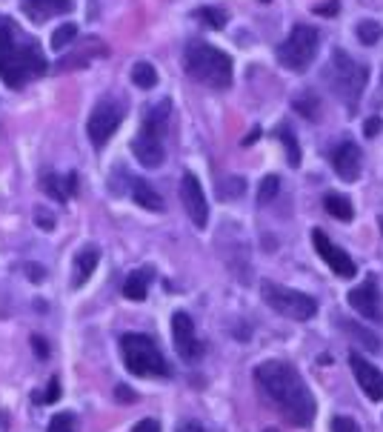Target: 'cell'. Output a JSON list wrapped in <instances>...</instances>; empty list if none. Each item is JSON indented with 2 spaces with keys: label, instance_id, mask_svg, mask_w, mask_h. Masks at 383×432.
Instances as JSON below:
<instances>
[{
  "label": "cell",
  "instance_id": "6da1fadb",
  "mask_svg": "<svg viewBox=\"0 0 383 432\" xmlns=\"http://www.w3.org/2000/svg\"><path fill=\"white\" fill-rule=\"evenodd\" d=\"M258 392L295 426H309L315 421L318 404L300 378V373L286 361H263L252 370Z\"/></svg>",
  "mask_w": 383,
  "mask_h": 432
},
{
  "label": "cell",
  "instance_id": "7a4b0ae2",
  "mask_svg": "<svg viewBox=\"0 0 383 432\" xmlns=\"http://www.w3.org/2000/svg\"><path fill=\"white\" fill-rule=\"evenodd\" d=\"M120 355H123V364H126V370L132 375H140V378L172 375V367L166 364L164 352L158 349V343L152 341L149 335L126 332L120 338Z\"/></svg>",
  "mask_w": 383,
  "mask_h": 432
},
{
  "label": "cell",
  "instance_id": "3957f363",
  "mask_svg": "<svg viewBox=\"0 0 383 432\" xmlns=\"http://www.w3.org/2000/svg\"><path fill=\"white\" fill-rule=\"evenodd\" d=\"M186 72L212 89H226L232 84V57L209 43H192L186 49Z\"/></svg>",
  "mask_w": 383,
  "mask_h": 432
},
{
  "label": "cell",
  "instance_id": "277c9868",
  "mask_svg": "<svg viewBox=\"0 0 383 432\" xmlns=\"http://www.w3.org/2000/svg\"><path fill=\"white\" fill-rule=\"evenodd\" d=\"M324 78H326V84L332 86V92L346 106H358L360 95H363V86L369 81V72H366L363 63L352 60L346 52H335L332 55V66H326Z\"/></svg>",
  "mask_w": 383,
  "mask_h": 432
},
{
  "label": "cell",
  "instance_id": "5b68a950",
  "mask_svg": "<svg viewBox=\"0 0 383 432\" xmlns=\"http://www.w3.org/2000/svg\"><path fill=\"white\" fill-rule=\"evenodd\" d=\"M261 298L266 301L269 309H275L278 315L292 318V321H309L318 312V301L312 295L297 292V290H292V286L272 283V280L261 283Z\"/></svg>",
  "mask_w": 383,
  "mask_h": 432
},
{
  "label": "cell",
  "instance_id": "8992f818",
  "mask_svg": "<svg viewBox=\"0 0 383 432\" xmlns=\"http://www.w3.org/2000/svg\"><path fill=\"white\" fill-rule=\"evenodd\" d=\"M29 46H18L15 43V32H12L9 21L0 23V78H4V84L12 86V89H21L32 78V72H29Z\"/></svg>",
  "mask_w": 383,
  "mask_h": 432
},
{
  "label": "cell",
  "instance_id": "52a82bcc",
  "mask_svg": "<svg viewBox=\"0 0 383 432\" xmlns=\"http://www.w3.org/2000/svg\"><path fill=\"white\" fill-rule=\"evenodd\" d=\"M318 46H321L318 29L300 23V26H295V29L289 32V38L278 46V60H280L286 69H292V72H303L306 66L315 60Z\"/></svg>",
  "mask_w": 383,
  "mask_h": 432
},
{
  "label": "cell",
  "instance_id": "ba28073f",
  "mask_svg": "<svg viewBox=\"0 0 383 432\" xmlns=\"http://www.w3.org/2000/svg\"><path fill=\"white\" fill-rule=\"evenodd\" d=\"M123 120V106L115 103V101H101L92 115H89V123H86V135H89V143L95 149L106 147V140L115 135V129L120 126Z\"/></svg>",
  "mask_w": 383,
  "mask_h": 432
},
{
  "label": "cell",
  "instance_id": "9c48e42d",
  "mask_svg": "<svg viewBox=\"0 0 383 432\" xmlns=\"http://www.w3.org/2000/svg\"><path fill=\"white\" fill-rule=\"evenodd\" d=\"M349 307L355 312H360L366 321L372 324H383V298H380V286L375 278H366L360 286H355V290L346 295Z\"/></svg>",
  "mask_w": 383,
  "mask_h": 432
},
{
  "label": "cell",
  "instance_id": "30bf717a",
  "mask_svg": "<svg viewBox=\"0 0 383 432\" xmlns=\"http://www.w3.org/2000/svg\"><path fill=\"white\" fill-rule=\"evenodd\" d=\"M312 244H315V249H318V255H321V261L338 275V278H355V272H358V266H355V261L338 246V244H332L329 241V235L326 232H321V229H315L312 232Z\"/></svg>",
  "mask_w": 383,
  "mask_h": 432
},
{
  "label": "cell",
  "instance_id": "8fae6325",
  "mask_svg": "<svg viewBox=\"0 0 383 432\" xmlns=\"http://www.w3.org/2000/svg\"><path fill=\"white\" fill-rule=\"evenodd\" d=\"M181 203L186 209V215L192 218V224L198 229H206L209 224V203H206V195H203V186L195 175H183L181 181Z\"/></svg>",
  "mask_w": 383,
  "mask_h": 432
},
{
  "label": "cell",
  "instance_id": "7c38bea8",
  "mask_svg": "<svg viewBox=\"0 0 383 432\" xmlns=\"http://www.w3.org/2000/svg\"><path fill=\"white\" fill-rule=\"evenodd\" d=\"M172 338H175V349L183 361H198L203 355V343L198 341V332H195V324L186 312H175L172 315Z\"/></svg>",
  "mask_w": 383,
  "mask_h": 432
},
{
  "label": "cell",
  "instance_id": "4fadbf2b",
  "mask_svg": "<svg viewBox=\"0 0 383 432\" xmlns=\"http://www.w3.org/2000/svg\"><path fill=\"white\" fill-rule=\"evenodd\" d=\"M132 152L135 158L146 166V169H158L166 158V149H164V135L152 132V129H140V135L132 140Z\"/></svg>",
  "mask_w": 383,
  "mask_h": 432
},
{
  "label": "cell",
  "instance_id": "5bb4252c",
  "mask_svg": "<svg viewBox=\"0 0 383 432\" xmlns=\"http://www.w3.org/2000/svg\"><path fill=\"white\" fill-rule=\"evenodd\" d=\"M349 367L358 378V387L363 390V395L369 401H383V373L377 367H372L363 355L349 352Z\"/></svg>",
  "mask_w": 383,
  "mask_h": 432
},
{
  "label": "cell",
  "instance_id": "9a60e30c",
  "mask_svg": "<svg viewBox=\"0 0 383 432\" xmlns=\"http://www.w3.org/2000/svg\"><path fill=\"white\" fill-rule=\"evenodd\" d=\"M360 149L352 140H343L341 147L332 152V166L343 181H358L360 178Z\"/></svg>",
  "mask_w": 383,
  "mask_h": 432
},
{
  "label": "cell",
  "instance_id": "2e32d148",
  "mask_svg": "<svg viewBox=\"0 0 383 432\" xmlns=\"http://www.w3.org/2000/svg\"><path fill=\"white\" fill-rule=\"evenodd\" d=\"M101 261V249L98 246H84L78 255H74V272H72V286H84L89 280V275L95 272Z\"/></svg>",
  "mask_w": 383,
  "mask_h": 432
},
{
  "label": "cell",
  "instance_id": "e0dca14e",
  "mask_svg": "<svg viewBox=\"0 0 383 432\" xmlns=\"http://www.w3.org/2000/svg\"><path fill=\"white\" fill-rule=\"evenodd\" d=\"M132 198L137 206L149 209V212H164V198L152 189L146 181H132Z\"/></svg>",
  "mask_w": 383,
  "mask_h": 432
},
{
  "label": "cell",
  "instance_id": "ac0fdd59",
  "mask_svg": "<svg viewBox=\"0 0 383 432\" xmlns=\"http://www.w3.org/2000/svg\"><path fill=\"white\" fill-rule=\"evenodd\" d=\"M324 209L332 215V218H338V221H352V215H355L352 200L346 195H341V192H329L324 198Z\"/></svg>",
  "mask_w": 383,
  "mask_h": 432
},
{
  "label": "cell",
  "instance_id": "d6986e66",
  "mask_svg": "<svg viewBox=\"0 0 383 432\" xmlns=\"http://www.w3.org/2000/svg\"><path fill=\"white\" fill-rule=\"evenodd\" d=\"M149 292V272H132L123 283V295L129 301H146Z\"/></svg>",
  "mask_w": 383,
  "mask_h": 432
},
{
  "label": "cell",
  "instance_id": "ffe728a7",
  "mask_svg": "<svg viewBox=\"0 0 383 432\" xmlns=\"http://www.w3.org/2000/svg\"><path fill=\"white\" fill-rule=\"evenodd\" d=\"M341 329L349 332L352 338H358V341L363 343V349H369V352H380V338H377L375 332H369V329L358 326V324H349L346 318H341Z\"/></svg>",
  "mask_w": 383,
  "mask_h": 432
},
{
  "label": "cell",
  "instance_id": "44dd1931",
  "mask_svg": "<svg viewBox=\"0 0 383 432\" xmlns=\"http://www.w3.org/2000/svg\"><path fill=\"white\" fill-rule=\"evenodd\" d=\"M35 15H66L72 12V0H26Z\"/></svg>",
  "mask_w": 383,
  "mask_h": 432
},
{
  "label": "cell",
  "instance_id": "7402d4cb",
  "mask_svg": "<svg viewBox=\"0 0 383 432\" xmlns=\"http://www.w3.org/2000/svg\"><path fill=\"white\" fill-rule=\"evenodd\" d=\"M132 81H135V86H140V89H152L158 84V72H155V66L152 63H135V69H132Z\"/></svg>",
  "mask_w": 383,
  "mask_h": 432
},
{
  "label": "cell",
  "instance_id": "603a6c76",
  "mask_svg": "<svg viewBox=\"0 0 383 432\" xmlns=\"http://www.w3.org/2000/svg\"><path fill=\"white\" fill-rule=\"evenodd\" d=\"M74 38H78V26H74V23H63V26H57L55 35H52V49H55V52H63Z\"/></svg>",
  "mask_w": 383,
  "mask_h": 432
},
{
  "label": "cell",
  "instance_id": "cb8c5ba5",
  "mask_svg": "<svg viewBox=\"0 0 383 432\" xmlns=\"http://www.w3.org/2000/svg\"><path fill=\"white\" fill-rule=\"evenodd\" d=\"M380 35H383L380 23H375V21H360V23H358V40H360L363 46H375V43L380 40Z\"/></svg>",
  "mask_w": 383,
  "mask_h": 432
},
{
  "label": "cell",
  "instance_id": "d4e9b609",
  "mask_svg": "<svg viewBox=\"0 0 383 432\" xmlns=\"http://www.w3.org/2000/svg\"><path fill=\"white\" fill-rule=\"evenodd\" d=\"M278 192H280L278 175H266V178L261 181V189H258V203H272V200L278 198Z\"/></svg>",
  "mask_w": 383,
  "mask_h": 432
},
{
  "label": "cell",
  "instance_id": "484cf974",
  "mask_svg": "<svg viewBox=\"0 0 383 432\" xmlns=\"http://www.w3.org/2000/svg\"><path fill=\"white\" fill-rule=\"evenodd\" d=\"M195 18H198V21H203L209 29H223V26H226V12H220V9H212V6H206V9H198V12H195Z\"/></svg>",
  "mask_w": 383,
  "mask_h": 432
},
{
  "label": "cell",
  "instance_id": "4316f807",
  "mask_svg": "<svg viewBox=\"0 0 383 432\" xmlns=\"http://www.w3.org/2000/svg\"><path fill=\"white\" fill-rule=\"evenodd\" d=\"M280 140H283V147L289 149V166L297 169L300 166V149H297V140H295L292 129H280Z\"/></svg>",
  "mask_w": 383,
  "mask_h": 432
},
{
  "label": "cell",
  "instance_id": "83f0119b",
  "mask_svg": "<svg viewBox=\"0 0 383 432\" xmlns=\"http://www.w3.org/2000/svg\"><path fill=\"white\" fill-rule=\"evenodd\" d=\"M40 186H43V192H46L49 198H55V200H66V198H69V195H66V189H63V181H60L57 175H52V172L43 178V183H40Z\"/></svg>",
  "mask_w": 383,
  "mask_h": 432
},
{
  "label": "cell",
  "instance_id": "f1b7e54d",
  "mask_svg": "<svg viewBox=\"0 0 383 432\" xmlns=\"http://www.w3.org/2000/svg\"><path fill=\"white\" fill-rule=\"evenodd\" d=\"M57 398H60V381L57 378H52L40 392H35V404H40V407L43 404H55Z\"/></svg>",
  "mask_w": 383,
  "mask_h": 432
},
{
  "label": "cell",
  "instance_id": "f546056e",
  "mask_svg": "<svg viewBox=\"0 0 383 432\" xmlns=\"http://www.w3.org/2000/svg\"><path fill=\"white\" fill-rule=\"evenodd\" d=\"M49 432H78V429H74V415L57 412V415L49 421Z\"/></svg>",
  "mask_w": 383,
  "mask_h": 432
},
{
  "label": "cell",
  "instance_id": "4dcf8cb0",
  "mask_svg": "<svg viewBox=\"0 0 383 432\" xmlns=\"http://www.w3.org/2000/svg\"><path fill=\"white\" fill-rule=\"evenodd\" d=\"M332 432H360L358 421L349 418V415H335L332 418Z\"/></svg>",
  "mask_w": 383,
  "mask_h": 432
},
{
  "label": "cell",
  "instance_id": "1f68e13d",
  "mask_svg": "<svg viewBox=\"0 0 383 432\" xmlns=\"http://www.w3.org/2000/svg\"><path fill=\"white\" fill-rule=\"evenodd\" d=\"M35 224H38L43 232H49V229H55V215L46 212V209H35Z\"/></svg>",
  "mask_w": 383,
  "mask_h": 432
},
{
  "label": "cell",
  "instance_id": "d6a6232c",
  "mask_svg": "<svg viewBox=\"0 0 383 432\" xmlns=\"http://www.w3.org/2000/svg\"><path fill=\"white\" fill-rule=\"evenodd\" d=\"M132 432H161V424L155 421V418H143V421H137L135 424V429Z\"/></svg>",
  "mask_w": 383,
  "mask_h": 432
},
{
  "label": "cell",
  "instance_id": "836d02e7",
  "mask_svg": "<svg viewBox=\"0 0 383 432\" xmlns=\"http://www.w3.org/2000/svg\"><path fill=\"white\" fill-rule=\"evenodd\" d=\"M32 349H35V355L40 358V361H43V358H49V343L40 335H32Z\"/></svg>",
  "mask_w": 383,
  "mask_h": 432
},
{
  "label": "cell",
  "instance_id": "e575fe53",
  "mask_svg": "<svg viewBox=\"0 0 383 432\" xmlns=\"http://www.w3.org/2000/svg\"><path fill=\"white\" fill-rule=\"evenodd\" d=\"M23 269L29 272V280H35V283H40V280L46 278V269L38 266V263H23Z\"/></svg>",
  "mask_w": 383,
  "mask_h": 432
},
{
  "label": "cell",
  "instance_id": "d590c367",
  "mask_svg": "<svg viewBox=\"0 0 383 432\" xmlns=\"http://www.w3.org/2000/svg\"><path fill=\"white\" fill-rule=\"evenodd\" d=\"M115 398H118V401H123V404H132L137 395H135V392H132L126 384H120V387H115Z\"/></svg>",
  "mask_w": 383,
  "mask_h": 432
},
{
  "label": "cell",
  "instance_id": "8d00e7d4",
  "mask_svg": "<svg viewBox=\"0 0 383 432\" xmlns=\"http://www.w3.org/2000/svg\"><path fill=\"white\" fill-rule=\"evenodd\" d=\"M363 132H366L369 137H372V135H377V132H380V118H369V120H366V126H363Z\"/></svg>",
  "mask_w": 383,
  "mask_h": 432
},
{
  "label": "cell",
  "instance_id": "74e56055",
  "mask_svg": "<svg viewBox=\"0 0 383 432\" xmlns=\"http://www.w3.org/2000/svg\"><path fill=\"white\" fill-rule=\"evenodd\" d=\"M178 432H203V426H200L198 421H183V424L178 426Z\"/></svg>",
  "mask_w": 383,
  "mask_h": 432
},
{
  "label": "cell",
  "instance_id": "f35d334b",
  "mask_svg": "<svg viewBox=\"0 0 383 432\" xmlns=\"http://www.w3.org/2000/svg\"><path fill=\"white\" fill-rule=\"evenodd\" d=\"M295 106H297V109H300V112H306V103H303V101H297V103H295ZM315 112H318V106H315V101H309V118H318V115H315Z\"/></svg>",
  "mask_w": 383,
  "mask_h": 432
},
{
  "label": "cell",
  "instance_id": "ab89813d",
  "mask_svg": "<svg viewBox=\"0 0 383 432\" xmlns=\"http://www.w3.org/2000/svg\"><path fill=\"white\" fill-rule=\"evenodd\" d=\"M380 232H383V215H380Z\"/></svg>",
  "mask_w": 383,
  "mask_h": 432
},
{
  "label": "cell",
  "instance_id": "60d3db41",
  "mask_svg": "<svg viewBox=\"0 0 383 432\" xmlns=\"http://www.w3.org/2000/svg\"><path fill=\"white\" fill-rule=\"evenodd\" d=\"M263 432H278V429H263Z\"/></svg>",
  "mask_w": 383,
  "mask_h": 432
}]
</instances>
